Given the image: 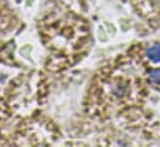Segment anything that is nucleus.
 Masks as SVG:
<instances>
[{
  "label": "nucleus",
  "mask_w": 160,
  "mask_h": 147,
  "mask_svg": "<svg viewBox=\"0 0 160 147\" xmlns=\"http://www.w3.org/2000/svg\"><path fill=\"white\" fill-rule=\"evenodd\" d=\"M147 57L153 62H160V45H154L147 50Z\"/></svg>",
  "instance_id": "1"
},
{
  "label": "nucleus",
  "mask_w": 160,
  "mask_h": 147,
  "mask_svg": "<svg viewBox=\"0 0 160 147\" xmlns=\"http://www.w3.org/2000/svg\"><path fill=\"white\" fill-rule=\"evenodd\" d=\"M148 75H149V79H150L152 83H154V84H160V68L150 71Z\"/></svg>",
  "instance_id": "2"
}]
</instances>
